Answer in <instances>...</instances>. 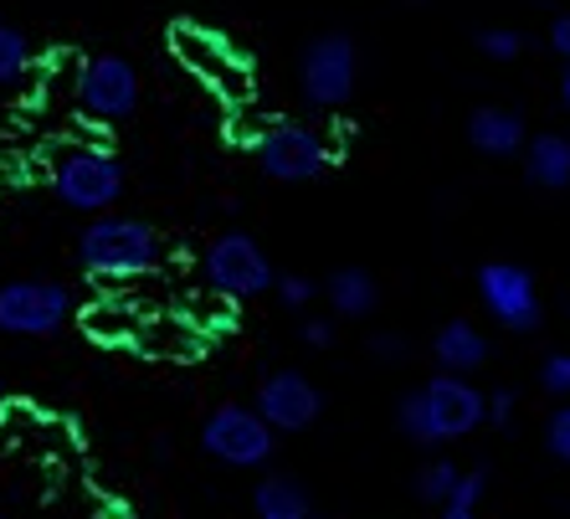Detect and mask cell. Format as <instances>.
<instances>
[{
    "label": "cell",
    "mask_w": 570,
    "mask_h": 519,
    "mask_svg": "<svg viewBox=\"0 0 570 519\" xmlns=\"http://www.w3.org/2000/svg\"><path fill=\"white\" fill-rule=\"evenodd\" d=\"M308 519H324V515H308Z\"/></svg>",
    "instance_id": "31"
},
{
    "label": "cell",
    "mask_w": 570,
    "mask_h": 519,
    "mask_svg": "<svg viewBox=\"0 0 570 519\" xmlns=\"http://www.w3.org/2000/svg\"><path fill=\"white\" fill-rule=\"evenodd\" d=\"M273 263H267V253L257 247V237H247V232H222V237L206 247V283H212L222 298H232V304H247V298H263L267 288H273Z\"/></svg>",
    "instance_id": "8"
},
{
    "label": "cell",
    "mask_w": 570,
    "mask_h": 519,
    "mask_svg": "<svg viewBox=\"0 0 570 519\" xmlns=\"http://www.w3.org/2000/svg\"><path fill=\"white\" fill-rule=\"evenodd\" d=\"M360 88V47L350 31H318L298 52V94L314 108H345Z\"/></svg>",
    "instance_id": "4"
},
{
    "label": "cell",
    "mask_w": 570,
    "mask_h": 519,
    "mask_svg": "<svg viewBox=\"0 0 570 519\" xmlns=\"http://www.w3.org/2000/svg\"><path fill=\"white\" fill-rule=\"evenodd\" d=\"M550 52H556V57H566V62H570V11L550 21Z\"/></svg>",
    "instance_id": "27"
},
{
    "label": "cell",
    "mask_w": 570,
    "mask_h": 519,
    "mask_svg": "<svg viewBox=\"0 0 570 519\" xmlns=\"http://www.w3.org/2000/svg\"><path fill=\"white\" fill-rule=\"evenodd\" d=\"M478 304L489 309V320L509 334H534L544 324L540 283L524 263H483L478 267Z\"/></svg>",
    "instance_id": "5"
},
{
    "label": "cell",
    "mask_w": 570,
    "mask_h": 519,
    "mask_svg": "<svg viewBox=\"0 0 570 519\" xmlns=\"http://www.w3.org/2000/svg\"><path fill=\"white\" fill-rule=\"evenodd\" d=\"M524 180L534 190H570V134L544 129L534 139H524Z\"/></svg>",
    "instance_id": "14"
},
{
    "label": "cell",
    "mask_w": 570,
    "mask_h": 519,
    "mask_svg": "<svg viewBox=\"0 0 570 519\" xmlns=\"http://www.w3.org/2000/svg\"><path fill=\"white\" fill-rule=\"evenodd\" d=\"M544 453L570 468V401H560L550 422H544Z\"/></svg>",
    "instance_id": "20"
},
{
    "label": "cell",
    "mask_w": 570,
    "mask_h": 519,
    "mask_svg": "<svg viewBox=\"0 0 570 519\" xmlns=\"http://www.w3.org/2000/svg\"><path fill=\"white\" fill-rule=\"evenodd\" d=\"M298 340H304L308 350H334V324L330 320H304L298 324Z\"/></svg>",
    "instance_id": "25"
},
{
    "label": "cell",
    "mask_w": 570,
    "mask_h": 519,
    "mask_svg": "<svg viewBox=\"0 0 570 519\" xmlns=\"http://www.w3.org/2000/svg\"><path fill=\"white\" fill-rule=\"evenodd\" d=\"M524 139H530V124L519 108H499V104H483L468 114V145L489 160H514L524 155Z\"/></svg>",
    "instance_id": "12"
},
{
    "label": "cell",
    "mask_w": 570,
    "mask_h": 519,
    "mask_svg": "<svg viewBox=\"0 0 570 519\" xmlns=\"http://www.w3.org/2000/svg\"><path fill=\"white\" fill-rule=\"evenodd\" d=\"M483 493H489V468H468V473H458V483H452V499H448V505L478 509V505H483Z\"/></svg>",
    "instance_id": "23"
},
{
    "label": "cell",
    "mask_w": 570,
    "mask_h": 519,
    "mask_svg": "<svg viewBox=\"0 0 570 519\" xmlns=\"http://www.w3.org/2000/svg\"><path fill=\"white\" fill-rule=\"evenodd\" d=\"M442 519H478L473 509H463V505H442Z\"/></svg>",
    "instance_id": "28"
},
{
    "label": "cell",
    "mask_w": 570,
    "mask_h": 519,
    "mask_svg": "<svg viewBox=\"0 0 570 519\" xmlns=\"http://www.w3.org/2000/svg\"><path fill=\"white\" fill-rule=\"evenodd\" d=\"M489 355H493L489 334L478 330L473 320H448L438 334H432V360H438V371L473 375L489 365Z\"/></svg>",
    "instance_id": "13"
},
{
    "label": "cell",
    "mask_w": 570,
    "mask_h": 519,
    "mask_svg": "<svg viewBox=\"0 0 570 519\" xmlns=\"http://www.w3.org/2000/svg\"><path fill=\"white\" fill-rule=\"evenodd\" d=\"M72 314V293L57 278H16L0 283V334L16 340H52Z\"/></svg>",
    "instance_id": "6"
},
{
    "label": "cell",
    "mask_w": 570,
    "mask_h": 519,
    "mask_svg": "<svg viewBox=\"0 0 570 519\" xmlns=\"http://www.w3.org/2000/svg\"><path fill=\"white\" fill-rule=\"evenodd\" d=\"M540 391L570 401V350H550V355L540 360Z\"/></svg>",
    "instance_id": "22"
},
{
    "label": "cell",
    "mask_w": 570,
    "mask_h": 519,
    "mask_svg": "<svg viewBox=\"0 0 570 519\" xmlns=\"http://www.w3.org/2000/svg\"><path fill=\"white\" fill-rule=\"evenodd\" d=\"M458 473H463V468L452 463V458H432V463H422L416 468V499H422V505H448Z\"/></svg>",
    "instance_id": "17"
},
{
    "label": "cell",
    "mask_w": 570,
    "mask_h": 519,
    "mask_svg": "<svg viewBox=\"0 0 570 519\" xmlns=\"http://www.w3.org/2000/svg\"><path fill=\"white\" fill-rule=\"evenodd\" d=\"M473 47L489 57V62H514V57L524 52V37H519L514 27H483L473 37Z\"/></svg>",
    "instance_id": "19"
},
{
    "label": "cell",
    "mask_w": 570,
    "mask_h": 519,
    "mask_svg": "<svg viewBox=\"0 0 570 519\" xmlns=\"http://www.w3.org/2000/svg\"><path fill=\"white\" fill-rule=\"evenodd\" d=\"M560 108L570 114V62H566V72H560Z\"/></svg>",
    "instance_id": "29"
},
{
    "label": "cell",
    "mask_w": 570,
    "mask_h": 519,
    "mask_svg": "<svg viewBox=\"0 0 570 519\" xmlns=\"http://www.w3.org/2000/svg\"><path fill=\"white\" fill-rule=\"evenodd\" d=\"M330 145L314 124H273V129L257 139V165H263L267 180H283V186H304V180H318L330 170Z\"/></svg>",
    "instance_id": "9"
},
{
    "label": "cell",
    "mask_w": 570,
    "mask_h": 519,
    "mask_svg": "<svg viewBox=\"0 0 570 519\" xmlns=\"http://www.w3.org/2000/svg\"><path fill=\"white\" fill-rule=\"evenodd\" d=\"M324 298L340 320H371L375 309H381V283L365 273V267H334L330 283H324Z\"/></svg>",
    "instance_id": "15"
},
{
    "label": "cell",
    "mask_w": 570,
    "mask_h": 519,
    "mask_svg": "<svg viewBox=\"0 0 570 519\" xmlns=\"http://www.w3.org/2000/svg\"><path fill=\"white\" fill-rule=\"evenodd\" d=\"M52 190L72 212H108L124 196V160L108 145H72L52 165Z\"/></svg>",
    "instance_id": "3"
},
{
    "label": "cell",
    "mask_w": 570,
    "mask_h": 519,
    "mask_svg": "<svg viewBox=\"0 0 570 519\" xmlns=\"http://www.w3.org/2000/svg\"><path fill=\"white\" fill-rule=\"evenodd\" d=\"M371 355L375 360H406L412 355V345H406L401 334H371Z\"/></svg>",
    "instance_id": "26"
},
{
    "label": "cell",
    "mask_w": 570,
    "mask_h": 519,
    "mask_svg": "<svg viewBox=\"0 0 570 519\" xmlns=\"http://www.w3.org/2000/svg\"><path fill=\"white\" fill-rule=\"evenodd\" d=\"M253 407L263 412V422L273 427V432L293 438V432H308V427L324 417V391H318L304 371H273V375H263Z\"/></svg>",
    "instance_id": "10"
},
{
    "label": "cell",
    "mask_w": 570,
    "mask_h": 519,
    "mask_svg": "<svg viewBox=\"0 0 570 519\" xmlns=\"http://www.w3.org/2000/svg\"><path fill=\"white\" fill-rule=\"evenodd\" d=\"M514 412H519V396L509 386L489 391V427H499V432H509L514 427Z\"/></svg>",
    "instance_id": "24"
},
{
    "label": "cell",
    "mask_w": 570,
    "mask_h": 519,
    "mask_svg": "<svg viewBox=\"0 0 570 519\" xmlns=\"http://www.w3.org/2000/svg\"><path fill=\"white\" fill-rule=\"evenodd\" d=\"M478 427H489V391H478L468 375L442 371L396 401V432L416 448L473 438Z\"/></svg>",
    "instance_id": "1"
},
{
    "label": "cell",
    "mask_w": 570,
    "mask_h": 519,
    "mask_svg": "<svg viewBox=\"0 0 570 519\" xmlns=\"http://www.w3.org/2000/svg\"><path fill=\"white\" fill-rule=\"evenodd\" d=\"M0 407H6V381H0Z\"/></svg>",
    "instance_id": "30"
},
{
    "label": "cell",
    "mask_w": 570,
    "mask_h": 519,
    "mask_svg": "<svg viewBox=\"0 0 570 519\" xmlns=\"http://www.w3.org/2000/svg\"><path fill=\"white\" fill-rule=\"evenodd\" d=\"M78 104L94 119H129L139 108V72H134L129 57H88L78 72Z\"/></svg>",
    "instance_id": "11"
},
{
    "label": "cell",
    "mask_w": 570,
    "mask_h": 519,
    "mask_svg": "<svg viewBox=\"0 0 570 519\" xmlns=\"http://www.w3.org/2000/svg\"><path fill=\"white\" fill-rule=\"evenodd\" d=\"M200 448L226 468H263L267 458H273V448H278V432L263 422L257 407L226 401V407H216V412L206 417V427H200Z\"/></svg>",
    "instance_id": "7"
},
{
    "label": "cell",
    "mask_w": 570,
    "mask_h": 519,
    "mask_svg": "<svg viewBox=\"0 0 570 519\" xmlns=\"http://www.w3.org/2000/svg\"><path fill=\"white\" fill-rule=\"evenodd\" d=\"M159 257H165L159 232L139 216H98L78 237V263L94 278H139V273H155Z\"/></svg>",
    "instance_id": "2"
},
{
    "label": "cell",
    "mask_w": 570,
    "mask_h": 519,
    "mask_svg": "<svg viewBox=\"0 0 570 519\" xmlns=\"http://www.w3.org/2000/svg\"><path fill=\"white\" fill-rule=\"evenodd\" d=\"M273 293H278L283 309H308L318 298V283L304 278V273H278V278H273Z\"/></svg>",
    "instance_id": "21"
},
{
    "label": "cell",
    "mask_w": 570,
    "mask_h": 519,
    "mask_svg": "<svg viewBox=\"0 0 570 519\" xmlns=\"http://www.w3.org/2000/svg\"><path fill=\"white\" fill-rule=\"evenodd\" d=\"M27 67H31V41L27 31H16L0 21V88H11V82L27 78Z\"/></svg>",
    "instance_id": "18"
},
{
    "label": "cell",
    "mask_w": 570,
    "mask_h": 519,
    "mask_svg": "<svg viewBox=\"0 0 570 519\" xmlns=\"http://www.w3.org/2000/svg\"><path fill=\"white\" fill-rule=\"evenodd\" d=\"M253 509H257V519H308L314 515V493H308L304 479H293V473H267L253 489Z\"/></svg>",
    "instance_id": "16"
}]
</instances>
